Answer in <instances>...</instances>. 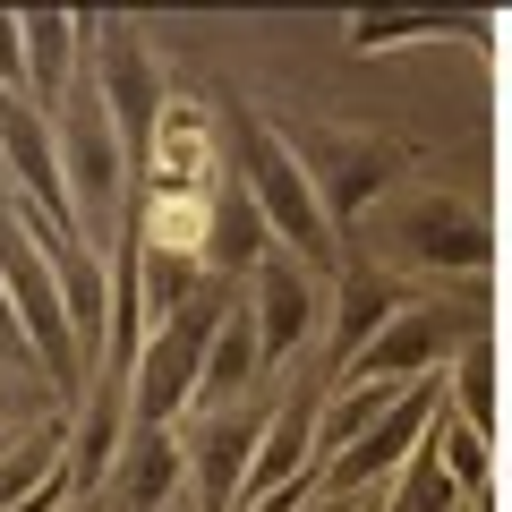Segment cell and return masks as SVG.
I'll list each match as a JSON object with an SVG mask.
<instances>
[{"label":"cell","instance_id":"cell-1","mask_svg":"<svg viewBox=\"0 0 512 512\" xmlns=\"http://www.w3.org/2000/svg\"><path fill=\"white\" fill-rule=\"evenodd\" d=\"M222 128L197 94H163L154 137L137 154V239L163 256H197L205 265V231L222 205Z\"/></svg>","mask_w":512,"mask_h":512},{"label":"cell","instance_id":"cell-2","mask_svg":"<svg viewBox=\"0 0 512 512\" xmlns=\"http://www.w3.org/2000/svg\"><path fill=\"white\" fill-rule=\"evenodd\" d=\"M239 146H248V197H256V214H265V231H274V248L282 256H299L308 274H325L333 256H342V231H333V214H325V188H316V171H308V154L282 137V128H265V120H248L239 128Z\"/></svg>","mask_w":512,"mask_h":512},{"label":"cell","instance_id":"cell-3","mask_svg":"<svg viewBox=\"0 0 512 512\" xmlns=\"http://www.w3.org/2000/svg\"><path fill=\"white\" fill-rule=\"evenodd\" d=\"M231 299H239L231 282L205 274V291L188 299L180 316H163V325L146 333L137 376H128V410H137V427H171L180 410H197V376H205V350H214V325H222Z\"/></svg>","mask_w":512,"mask_h":512},{"label":"cell","instance_id":"cell-4","mask_svg":"<svg viewBox=\"0 0 512 512\" xmlns=\"http://www.w3.org/2000/svg\"><path fill=\"white\" fill-rule=\"evenodd\" d=\"M60 171H69V222H77V248L103 256L111 248V222H120V197H128V146L111 128L103 94H77L60 111Z\"/></svg>","mask_w":512,"mask_h":512},{"label":"cell","instance_id":"cell-5","mask_svg":"<svg viewBox=\"0 0 512 512\" xmlns=\"http://www.w3.org/2000/svg\"><path fill=\"white\" fill-rule=\"evenodd\" d=\"M0 291H9V308H18V325H26V342H35V367L60 384V393H77L86 350H77V325H69V291H60L52 256L18 231V214H9V205H0Z\"/></svg>","mask_w":512,"mask_h":512},{"label":"cell","instance_id":"cell-6","mask_svg":"<svg viewBox=\"0 0 512 512\" xmlns=\"http://www.w3.org/2000/svg\"><path fill=\"white\" fill-rule=\"evenodd\" d=\"M427 427H436V384H410V402L393 410L376 436H359L350 453H333L325 470H316V495H325V504H350V495H367L376 478H402L410 453L427 444Z\"/></svg>","mask_w":512,"mask_h":512},{"label":"cell","instance_id":"cell-7","mask_svg":"<svg viewBox=\"0 0 512 512\" xmlns=\"http://www.w3.org/2000/svg\"><path fill=\"white\" fill-rule=\"evenodd\" d=\"M393 248L419 265V274H487V222L470 214V205H444V197H410L402 222H393Z\"/></svg>","mask_w":512,"mask_h":512},{"label":"cell","instance_id":"cell-8","mask_svg":"<svg viewBox=\"0 0 512 512\" xmlns=\"http://www.w3.org/2000/svg\"><path fill=\"white\" fill-rule=\"evenodd\" d=\"M256 342H265V359H299V350H308V333H316V308H325V299H316V274L308 265H299V256H265V265H256Z\"/></svg>","mask_w":512,"mask_h":512},{"label":"cell","instance_id":"cell-9","mask_svg":"<svg viewBox=\"0 0 512 512\" xmlns=\"http://www.w3.org/2000/svg\"><path fill=\"white\" fill-rule=\"evenodd\" d=\"M94 94L111 103V128H120V146L146 154L154 111H163V94H171V86H154V69H146V52H137V35H128V26H103V86H94Z\"/></svg>","mask_w":512,"mask_h":512},{"label":"cell","instance_id":"cell-10","mask_svg":"<svg viewBox=\"0 0 512 512\" xmlns=\"http://www.w3.org/2000/svg\"><path fill=\"white\" fill-rule=\"evenodd\" d=\"M265 410H214V427L197 436V495H205V512H231V495H239V478L256 470V444H265Z\"/></svg>","mask_w":512,"mask_h":512},{"label":"cell","instance_id":"cell-11","mask_svg":"<svg viewBox=\"0 0 512 512\" xmlns=\"http://www.w3.org/2000/svg\"><path fill=\"white\" fill-rule=\"evenodd\" d=\"M128 419H137V410H128V376H103V384H94V402L77 410V427H69V478H77V495L103 487V478L120 470V453H128L120 427Z\"/></svg>","mask_w":512,"mask_h":512},{"label":"cell","instance_id":"cell-12","mask_svg":"<svg viewBox=\"0 0 512 512\" xmlns=\"http://www.w3.org/2000/svg\"><path fill=\"white\" fill-rule=\"evenodd\" d=\"M265 367V342H256V308L248 299H231L214 325V350H205V376H197V410H231L239 384Z\"/></svg>","mask_w":512,"mask_h":512},{"label":"cell","instance_id":"cell-13","mask_svg":"<svg viewBox=\"0 0 512 512\" xmlns=\"http://www.w3.org/2000/svg\"><path fill=\"white\" fill-rule=\"evenodd\" d=\"M188 478V444L171 436V427H137L120 453V470H111V487H120L128 512H163V495Z\"/></svg>","mask_w":512,"mask_h":512},{"label":"cell","instance_id":"cell-14","mask_svg":"<svg viewBox=\"0 0 512 512\" xmlns=\"http://www.w3.org/2000/svg\"><path fill=\"white\" fill-rule=\"evenodd\" d=\"M77 18L69 9H35L26 18V103L35 111H69V86H77Z\"/></svg>","mask_w":512,"mask_h":512},{"label":"cell","instance_id":"cell-15","mask_svg":"<svg viewBox=\"0 0 512 512\" xmlns=\"http://www.w3.org/2000/svg\"><path fill=\"white\" fill-rule=\"evenodd\" d=\"M265 256H274V231H265V214H256L248 180H239V188H222L214 231H205V274H214V282H231V274H256Z\"/></svg>","mask_w":512,"mask_h":512},{"label":"cell","instance_id":"cell-16","mask_svg":"<svg viewBox=\"0 0 512 512\" xmlns=\"http://www.w3.org/2000/svg\"><path fill=\"white\" fill-rule=\"evenodd\" d=\"M393 316H402V291H393L376 265H350L342 291H333V350H342V359H359V350L376 342Z\"/></svg>","mask_w":512,"mask_h":512},{"label":"cell","instance_id":"cell-17","mask_svg":"<svg viewBox=\"0 0 512 512\" xmlns=\"http://www.w3.org/2000/svg\"><path fill=\"white\" fill-rule=\"evenodd\" d=\"M402 402H410V384H359V376H350V393L325 410V419H316V453H325V461H333V453H350V444L376 436V427L393 419Z\"/></svg>","mask_w":512,"mask_h":512},{"label":"cell","instance_id":"cell-18","mask_svg":"<svg viewBox=\"0 0 512 512\" xmlns=\"http://www.w3.org/2000/svg\"><path fill=\"white\" fill-rule=\"evenodd\" d=\"M427 453L444 461V478L461 487V504H487V478H495V453H487V436H478L470 419H453V410L436 402V427H427Z\"/></svg>","mask_w":512,"mask_h":512},{"label":"cell","instance_id":"cell-19","mask_svg":"<svg viewBox=\"0 0 512 512\" xmlns=\"http://www.w3.org/2000/svg\"><path fill=\"white\" fill-rule=\"evenodd\" d=\"M453 402H461V419H470L478 436H495V342L487 333H470V342L453 350Z\"/></svg>","mask_w":512,"mask_h":512},{"label":"cell","instance_id":"cell-20","mask_svg":"<svg viewBox=\"0 0 512 512\" xmlns=\"http://www.w3.org/2000/svg\"><path fill=\"white\" fill-rule=\"evenodd\" d=\"M384 512H470V504H461V487L444 478V461L419 444V453H410V470L393 478V504H384Z\"/></svg>","mask_w":512,"mask_h":512},{"label":"cell","instance_id":"cell-21","mask_svg":"<svg viewBox=\"0 0 512 512\" xmlns=\"http://www.w3.org/2000/svg\"><path fill=\"white\" fill-rule=\"evenodd\" d=\"M0 94H26V18L0 9Z\"/></svg>","mask_w":512,"mask_h":512},{"label":"cell","instance_id":"cell-22","mask_svg":"<svg viewBox=\"0 0 512 512\" xmlns=\"http://www.w3.org/2000/svg\"><path fill=\"white\" fill-rule=\"evenodd\" d=\"M0 436H9V393H0Z\"/></svg>","mask_w":512,"mask_h":512},{"label":"cell","instance_id":"cell-23","mask_svg":"<svg viewBox=\"0 0 512 512\" xmlns=\"http://www.w3.org/2000/svg\"><path fill=\"white\" fill-rule=\"evenodd\" d=\"M9 444H18V436H0V453H9Z\"/></svg>","mask_w":512,"mask_h":512},{"label":"cell","instance_id":"cell-24","mask_svg":"<svg viewBox=\"0 0 512 512\" xmlns=\"http://www.w3.org/2000/svg\"><path fill=\"white\" fill-rule=\"evenodd\" d=\"M470 512H487V504H470Z\"/></svg>","mask_w":512,"mask_h":512}]
</instances>
